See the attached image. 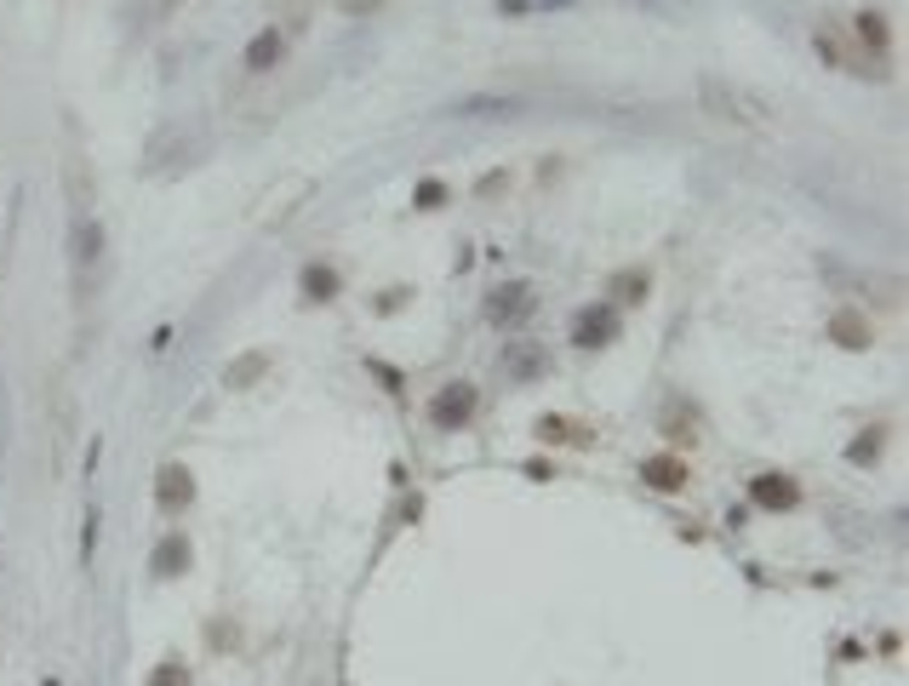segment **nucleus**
I'll use <instances>...</instances> for the list:
<instances>
[{"label": "nucleus", "mask_w": 909, "mask_h": 686, "mask_svg": "<svg viewBox=\"0 0 909 686\" xmlns=\"http://www.w3.org/2000/svg\"><path fill=\"white\" fill-rule=\"evenodd\" d=\"M618 332H624V315L613 303H589L572 315V343L578 350H606V343H618Z\"/></svg>", "instance_id": "7ed1b4c3"}, {"label": "nucleus", "mask_w": 909, "mask_h": 686, "mask_svg": "<svg viewBox=\"0 0 909 686\" xmlns=\"http://www.w3.org/2000/svg\"><path fill=\"white\" fill-rule=\"evenodd\" d=\"M647 292H652V274H647V269H618L613 281H606V303H613V309L647 303Z\"/></svg>", "instance_id": "4468645a"}, {"label": "nucleus", "mask_w": 909, "mask_h": 686, "mask_svg": "<svg viewBox=\"0 0 909 686\" xmlns=\"http://www.w3.org/2000/svg\"><path fill=\"white\" fill-rule=\"evenodd\" d=\"M281 58H286V34L275 23L258 29L252 46H247V69H252V75H269V69H281Z\"/></svg>", "instance_id": "ddd939ff"}, {"label": "nucleus", "mask_w": 909, "mask_h": 686, "mask_svg": "<svg viewBox=\"0 0 909 686\" xmlns=\"http://www.w3.org/2000/svg\"><path fill=\"white\" fill-rule=\"evenodd\" d=\"M195 503V475L189 464H160L155 469V509L160 514H184Z\"/></svg>", "instance_id": "423d86ee"}, {"label": "nucleus", "mask_w": 909, "mask_h": 686, "mask_svg": "<svg viewBox=\"0 0 909 686\" xmlns=\"http://www.w3.org/2000/svg\"><path fill=\"white\" fill-rule=\"evenodd\" d=\"M297 292L310 298V303H332L344 292V274L332 269V263H303V274H297Z\"/></svg>", "instance_id": "dca6fc26"}, {"label": "nucleus", "mask_w": 909, "mask_h": 686, "mask_svg": "<svg viewBox=\"0 0 909 686\" xmlns=\"http://www.w3.org/2000/svg\"><path fill=\"white\" fill-rule=\"evenodd\" d=\"M532 435L544 440V446H584L589 440V429H578L572 418H555V412H544V418L532 424Z\"/></svg>", "instance_id": "6ab92c4d"}, {"label": "nucleus", "mask_w": 909, "mask_h": 686, "mask_svg": "<svg viewBox=\"0 0 909 686\" xmlns=\"http://www.w3.org/2000/svg\"><path fill=\"white\" fill-rule=\"evenodd\" d=\"M407 298H412L407 287H389V292L378 298V315H395V309H407Z\"/></svg>", "instance_id": "b1692460"}, {"label": "nucleus", "mask_w": 909, "mask_h": 686, "mask_svg": "<svg viewBox=\"0 0 909 686\" xmlns=\"http://www.w3.org/2000/svg\"><path fill=\"white\" fill-rule=\"evenodd\" d=\"M498 189H510V172H487L481 178V195H498Z\"/></svg>", "instance_id": "393cba45"}, {"label": "nucleus", "mask_w": 909, "mask_h": 686, "mask_svg": "<svg viewBox=\"0 0 909 686\" xmlns=\"http://www.w3.org/2000/svg\"><path fill=\"white\" fill-rule=\"evenodd\" d=\"M189 561H195L189 538H184V532H160L155 555H149V578H155V583H173V578H184V572H189Z\"/></svg>", "instance_id": "1a4fd4ad"}, {"label": "nucleus", "mask_w": 909, "mask_h": 686, "mask_svg": "<svg viewBox=\"0 0 909 686\" xmlns=\"http://www.w3.org/2000/svg\"><path fill=\"white\" fill-rule=\"evenodd\" d=\"M263 372H269V355H263V350H247V355H234V361L223 366V389H252Z\"/></svg>", "instance_id": "a211bd4d"}, {"label": "nucleus", "mask_w": 909, "mask_h": 686, "mask_svg": "<svg viewBox=\"0 0 909 686\" xmlns=\"http://www.w3.org/2000/svg\"><path fill=\"white\" fill-rule=\"evenodd\" d=\"M853 34H858V46H869V58H887V46H892L887 12H875V7H864V12L853 18Z\"/></svg>", "instance_id": "f3484780"}, {"label": "nucleus", "mask_w": 909, "mask_h": 686, "mask_svg": "<svg viewBox=\"0 0 909 686\" xmlns=\"http://www.w3.org/2000/svg\"><path fill=\"white\" fill-rule=\"evenodd\" d=\"M97 258H104V224L86 218V212H75V292H81V298H86V281H92Z\"/></svg>", "instance_id": "6e6552de"}, {"label": "nucleus", "mask_w": 909, "mask_h": 686, "mask_svg": "<svg viewBox=\"0 0 909 686\" xmlns=\"http://www.w3.org/2000/svg\"><path fill=\"white\" fill-rule=\"evenodd\" d=\"M155 7H184V0H155Z\"/></svg>", "instance_id": "cd10ccee"}, {"label": "nucleus", "mask_w": 909, "mask_h": 686, "mask_svg": "<svg viewBox=\"0 0 909 686\" xmlns=\"http://www.w3.org/2000/svg\"><path fill=\"white\" fill-rule=\"evenodd\" d=\"M537 309V287L532 281H503L492 298H487V321L492 326H521Z\"/></svg>", "instance_id": "39448f33"}, {"label": "nucleus", "mask_w": 909, "mask_h": 686, "mask_svg": "<svg viewBox=\"0 0 909 686\" xmlns=\"http://www.w3.org/2000/svg\"><path fill=\"white\" fill-rule=\"evenodd\" d=\"M144 686H195V675H189V664L178 658V652H166V658L149 669V680Z\"/></svg>", "instance_id": "aec40b11"}, {"label": "nucleus", "mask_w": 909, "mask_h": 686, "mask_svg": "<svg viewBox=\"0 0 909 686\" xmlns=\"http://www.w3.org/2000/svg\"><path fill=\"white\" fill-rule=\"evenodd\" d=\"M412 200H418V212H435V206H447V184L441 178H424Z\"/></svg>", "instance_id": "4be33fe9"}, {"label": "nucleus", "mask_w": 909, "mask_h": 686, "mask_svg": "<svg viewBox=\"0 0 909 686\" xmlns=\"http://www.w3.org/2000/svg\"><path fill=\"white\" fill-rule=\"evenodd\" d=\"M698 103H703V115H715L727 126H744V132H772V126H779V115H772L750 86H738L727 75H698Z\"/></svg>", "instance_id": "f257e3e1"}, {"label": "nucleus", "mask_w": 909, "mask_h": 686, "mask_svg": "<svg viewBox=\"0 0 909 686\" xmlns=\"http://www.w3.org/2000/svg\"><path fill=\"white\" fill-rule=\"evenodd\" d=\"M750 503L755 509H772V514H790L801 503V480L795 475H779V469H766L750 480Z\"/></svg>", "instance_id": "0eeeda50"}, {"label": "nucleus", "mask_w": 909, "mask_h": 686, "mask_svg": "<svg viewBox=\"0 0 909 686\" xmlns=\"http://www.w3.org/2000/svg\"><path fill=\"white\" fill-rule=\"evenodd\" d=\"M476 406H481V389L458 377V384H441V389L429 395V424L441 429V435H458L469 418H476Z\"/></svg>", "instance_id": "f03ea898"}, {"label": "nucleus", "mask_w": 909, "mask_h": 686, "mask_svg": "<svg viewBox=\"0 0 909 686\" xmlns=\"http://www.w3.org/2000/svg\"><path fill=\"white\" fill-rule=\"evenodd\" d=\"M881 446H887V429H864V435L847 446V464H858V469L875 464V458H881Z\"/></svg>", "instance_id": "412c9836"}, {"label": "nucleus", "mask_w": 909, "mask_h": 686, "mask_svg": "<svg viewBox=\"0 0 909 686\" xmlns=\"http://www.w3.org/2000/svg\"><path fill=\"white\" fill-rule=\"evenodd\" d=\"M452 115L458 121H510V115H521V103L515 97H498V92H476V97H458Z\"/></svg>", "instance_id": "9d476101"}, {"label": "nucleus", "mask_w": 909, "mask_h": 686, "mask_svg": "<svg viewBox=\"0 0 909 686\" xmlns=\"http://www.w3.org/2000/svg\"><path fill=\"white\" fill-rule=\"evenodd\" d=\"M824 274H829L835 287L875 292V303H898V281H892V274H853V269H840V263H824Z\"/></svg>", "instance_id": "f8f14e48"}, {"label": "nucleus", "mask_w": 909, "mask_h": 686, "mask_svg": "<svg viewBox=\"0 0 909 686\" xmlns=\"http://www.w3.org/2000/svg\"><path fill=\"white\" fill-rule=\"evenodd\" d=\"M498 372L510 377V384H537V377H550V343H503V355H498Z\"/></svg>", "instance_id": "20e7f679"}, {"label": "nucleus", "mask_w": 909, "mask_h": 686, "mask_svg": "<svg viewBox=\"0 0 909 686\" xmlns=\"http://www.w3.org/2000/svg\"><path fill=\"white\" fill-rule=\"evenodd\" d=\"M664 435L676 440V446H692V440H698V424L681 418V412H669V418H664Z\"/></svg>", "instance_id": "5701e85b"}, {"label": "nucleus", "mask_w": 909, "mask_h": 686, "mask_svg": "<svg viewBox=\"0 0 909 686\" xmlns=\"http://www.w3.org/2000/svg\"><path fill=\"white\" fill-rule=\"evenodd\" d=\"M641 480H647L652 492H681L687 480H692V469H687V458H676V453H658V458L641 464Z\"/></svg>", "instance_id": "9b49d317"}, {"label": "nucleus", "mask_w": 909, "mask_h": 686, "mask_svg": "<svg viewBox=\"0 0 909 686\" xmlns=\"http://www.w3.org/2000/svg\"><path fill=\"white\" fill-rule=\"evenodd\" d=\"M344 7H349V12H366V7H378V0H344Z\"/></svg>", "instance_id": "bb28decb"}, {"label": "nucleus", "mask_w": 909, "mask_h": 686, "mask_svg": "<svg viewBox=\"0 0 909 686\" xmlns=\"http://www.w3.org/2000/svg\"><path fill=\"white\" fill-rule=\"evenodd\" d=\"M207 635H212V646H218V652H223V646H234V641H241V635H234V630H223V624H212Z\"/></svg>", "instance_id": "a878e982"}, {"label": "nucleus", "mask_w": 909, "mask_h": 686, "mask_svg": "<svg viewBox=\"0 0 909 686\" xmlns=\"http://www.w3.org/2000/svg\"><path fill=\"white\" fill-rule=\"evenodd\" d=\"M829 343H840V350H869L875 326L858 315V309H835V315H829Z\"/></svg>", "instance_id": "2eb2a0df"}]
</instances>
